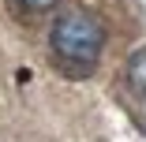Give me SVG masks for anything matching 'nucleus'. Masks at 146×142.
Segmentation results:
<instances>
[{
  "instance_id": "obj_2",
  "label": "nucleus",
  "mask_w": 146,
  "mask_h": 142,
  "mask_svg": "<svg viewBox=\"0 0 146 142\" xmlns=\"http://www.w3.org/2000/svg\"><path fill=\"white\" fill-rule=\"evenodd\" d=\"M127 86L135 94H146V49L127 56Z\"/></svg>"
},
{
  "instance_id": "obj_1",
  "label": "nucleus",
  "mask_w": 146,
  "mask_h": 142,
  "mask_svg": "<svg viewBox=\"0 0 146 142\" xmlns=\"http://www.w3.org/2000/svg\"><path fill=\"white\" fill-rule=\"evenodd\" d=\"M49 41H52L56 60H60L68 71L86 75V71L98 64V56H101L105 30H101V22L90 11H64L60 19L52 22Z\"/></svg>"
},
{
  "instance_id": "obj_3",
  "label": "nucleus",
  "mask_w": 146,
  "mask_h": 142,
  "mask_svg": "<svg viewBox=\"0 0 146 142\" xmlns=\"http://www.w3.org/2000/svg\"><path fill=\"white\" fill-rule=\"evenodd\" d=\"M23 8H30V11H45V8H52L56 0H19Z\"/></svg>"
}]
</instances>
